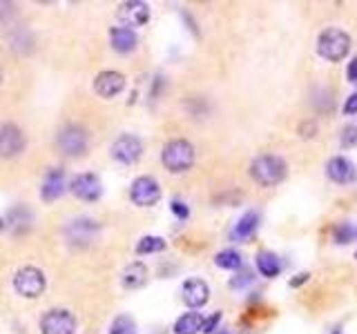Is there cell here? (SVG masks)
I'll return each instance as SVG.
<instances>
[{"label":"cell","mask_w":357,"mask_h":334,"mask_svg":"<svg viewBox=\"0 0 357 334\" xmlns=\"http://www.w3.org/2000/svg\"><path fill=\"white\" fill-rule=\"evenodd\" d=\"M289 174V165L286 160L275 156V154H262L257 156L250 163V176L255 183H259L262 187H275Z\"/></svg>","instance_id":"cell-1"},{"label":"cell","mask_w":357,"mask_h":334,"mask_svg":"<svg viewBox=\"0 0 357 334\" xmlns=\"http://www.w3.org/2000/svg\"><path fill=\"white\" fill-rule=\"evenodd\" d=\"M351 52V36L344 29L329 27L317 38V54L329 63H340Z\"/></svg>","instance_id":"cell-2"},{"label":"cell","mask_w":357,"mask_h":334,"mask_svg":"<svg viewBox=\"0 0 357 334\" xmlns=\"http://www.w3.org/2000/svg\"><path fill=\"white\" fill-rule=\"evenodd\" d=\"M163 167L172 174H183L194 165V147L190 140L185 138H174L170 143H165L161 151Z\"/></svg>","instance_id":"cell-3"},{"label":"cell","mask_w":357,"mask_h":334,"mask_svg":"<svg viewBox=\"0 0 357 334\" xmlns=\"http://www.w3.org/2000/svg\"><path fill=\"white\" fill-rule=\"evenodd\" d=\"M45 286H47V281H45L43 270H38L34 266L21 268L14 277V288L18 295L25 299H38L45 292Z\"/></svg>","instance_id":"cell-4"},{"label":"cell","mask_w":357,"mask_h":334,"mask_svg":"<svg viewBox=\"0 0 357 334\" xmlns=\"http://www.w3.org/2000/svg\"><path fill=\"white\" fill-rule=\"evenodd\" d=\"M87 143H89V136H87V131L81 127V125H65L61 131H58V136H56V145L58 149L63 151L65 156H81L87 151Z\"/></svg>","instance_id":"cell-5"},{"label":"cell","mask_w":357,"mask_h":334,"mask_svg":"<svg viewBox=\"0 0 357 334\" xmlns=\"http://www.w3.org/2000/svg\"><path fill=\"white\" fill-rule=\"evenodd\" d=\"M130 198L138 207H152L154 203H158V198H161L158 180L152 176H138L130 187Z\"/></svg>","instance_id":"cell-6"},{"label":"cell","mask_w":357,"mask_h":334,"mask_svg":"<svg viewBox=\"0 0 357 334\" xmlns=\"http://www.w3.org/2000/svg\"><path fill=\"white\" fill-rule=\"evenodd\" d=\"M141 154H143V143L141 138L134 134H123L112 143V158L123 165L136 163V160L141 158Z\"/></svg>","instance_id":"cell-7"},{"label":"cell","mask_w":357,"mask_h":334,"mask_svg":"<svg viewBox=\"0 0 357 334\" xmlns=\"http://www.w3.org/2000/svg\"><path fill=\"white\" fill-rule=\"evenodd\" d=\"M41 332L43 334H74L76 332V319L67 310H49L41 319Z\"/></svg>","instance_id":"cell-8"},{"label":"cell","mask_w":357,"mask_h":334,"mask_svg":"<svg viewBox=\"0 0 357 334\" xmlns=\"http://www.w3.org/2000/svg\"><path fill=\"white\" fill-rule=\"evenodd\" d=\"M25 149V136L14 123L0 125V158H16Z\"/></svg>","instance_id":"cell-9"},{"label":"cell","mask_w":357,"mask_h":334,"mask_svg":"<svg viewBox=\"0 0 357 334\" xmlns=\"http://www.w3.org/2000/svg\"><path fill=\"white\" fill-rule=\"evenodd\" d=\"M326 176L337 185H351L357 180V165L346 156H333L326 163Z\"/></svg>","instance_id":"cell-10"},{"label":"cell","mask_w":357,"mask_h":334,"mask_svg":"<svg viewBox=\"0 0 357 334\" xmlns=\"http://www.w3.org/2000/svg\"><path fill=\"white\" fill-rule=\"evenodd\" d=\"M116 16L123 23V27H127V29L141 27L143 23H147V18H150V7H147L145 3H141V0H132V3L118 5Z\"/></svg>","instance_id":"cell-11"},{"label":"cell","mask_w":357,"mask_h":334,"mask_svg":"<svg viewBox=\"0 0 357 334\" xmlns=\"http://www.w3.org/2000/svg\"><path fill=\"white\" fill-rule=\"evenodd\" d=\"M123 89H125V76L118 72H112V69L101 72L94 80V92L101 98H114L121 94Z\"/></svg>","instance_id":"cell-12"},{"label":"cell","mask_w":357,"mask_h":334,"mask_svg":"<svg viewBox=\"0 0 357 334\" xmlns=\"http://www.w3.org/2000/svg\"><path fill=\"white\" fill-rule=\"evenodd\" d=\"M69 189H72V194L76 198H81V201H96L98 196H101V192H103L101 180H98L96 174H78L72 180Z\"/></svg>","instance_id":"cell-13"},{"label":"cell","mask_w":357,"mask_h":334,"mask_svg":"<svg viewBox=\"0 0 357 334\" xmlns=\"http://www.w3.org/2000/svg\"><path fill=\"white\" fill-rule=\"evenodd\" d=\"M210 299V288L201 279H187L183 283V303L187 308H203Z\"/></svg>","instance_id":"cell-14"},{"label":"cell","mask_w":357,"mask_h":334,"mask_svg":"<svg viewBox=\"0 0 357 334\" xmlns=\"http://www.w3.org/2000/svg\"><path fill=\"white\" fill-rule=\"evenodd\" d=\"M63 192H65V171L54 167L52 171H47V176L43 180L41 198L47 201V203H52V201H56Z\"/></svg>","instance_id":"cell-15"},{"label":"cell","mask_w":357,"mask_h":334,"mask_svg":"<svg viewBox=\"0 0 357 334\" xmlns=\"http://www.w3.org/2000/svg\"><path fill=\"white\" fill-rule=\"evenodd\" d=\"M110 43L114 47V52L127 54L136 47V32L134 29H127V27H112Z\"/></svg>","instance_id":"cell-16"},{"label":"cell","mask_w":357,"mask_h":334,"mask_svg":"<svg viewBox=\"0 0 357 334\" xmlns=\"http://www.w3.org/2000/svg\"><path fill=\"white\" fill-rule=\"evenodd\" d=\"M145 281H147V268L143 266L141 261L130 263V266H127L123 270V275H121V283H123V288H127V290L141 288Z\"/></svg>","instance_id":"cell-17"},{"label":"cell","mask_w":357,"mask_h":334,"mask_svg":"<svg viewBox=\"0 0 357 334\" xmlns=\"http://www.w3.org/2000/svg\"><path fill=\"white\" fill-rule=\"evenodd\" d=\"M257 225H259V214H257V212H246V214L239 219V223L235 225L232 236L239 239V241L250 239L257 232Z\"/></svg>","instance_id":"cell-18"},{"label":"cell","mask_w":357,"mask_h":334,"mask_svg":"<svg viewBox=\"0 0 357 334\" xmlns=\"http://www.w3.org/2000/svg\"><path fill=\"white\" fill-rule=\"evenodd\" d=\"M257 270L262 272V277L275 279L282 272V263L273 252H259V254H257Z\"/></svg>","instance_id":"cell-19"},{"label":"cell","mask_w":357,"mask_h":334,"mask_svg":"<svg viewBox=\"0 0 357 334\" xmlns=\"http://www.w3.org/2000/svg\"><path fill=\"white\" fill-rule=\"evenodd\" d=\"M201 326H203V317L199 312H187V315L176 319L174 332L176 334H196V332H201Z\"/></svg>","instance_id":"cell-20"},{"label":"cell","mask_w":357,"mask_h":334,"mask_svg":"<svg viewBox=\"0 0 357 334\" xmlns=\"http://www.w3.org/2000/svg\"><path fill=\"white\" fill-rule=\"evenodd\" d=\"M214 263L221 270H239L244 261H241V254L237 250H223L214 257Z\"/></svg>","instance_id":"cell-21"},{"label":"cell","mask_w":357,"mask_h":334,"mask_svg":"<svg viewBox=\"0 0 357 334\" xmlns=\"http://www.w3.org/2000/svg\"><path fill=\"white\" fill-rule=\"evenodd\" d=\"M165 241L161 236H143L136 243V254H154V252H163Z\"/></svg>","instance_id":"cell-22"},{"label":"cell","mask_w":357,"mask_h":334,"mask_svg":"<svg viewBox=\"0 0 357 334\" xmlns=\"http://www.w3.org/2000/svg\"><path fill=\"white\" fill-rule=\"evenodd\" d=\"M110 334H136V323L132 317L127 315H121L112 321V328H110Z\"/></svg>","instance_id":"cell-23"},{"label":"cell","mask_w":357,"mask_h":334,"mask_svg":"<svg viewBox=\"0 0 357 334\" xmlns=\"http://www.w3.org/2000/svg\"><path fill=\"white\" fill-rule=\"evenodd\" d=\"M340 140H342V147H346V149L357 147V125L344 127V131L340 134Z\"/></svg>","instance_id":"cell-24"},{"label":"cell","mask_w":357,"mask_h":334,"mask_svg":"<svg viewBox=\"0 0 357 334\" xmlns=\"http://www.w3.org/2000/svg\"><path fill=\"white\" fill-rule=\"evenodd\" d=\"M355 236V230L349 225V223H342V225L335 228V241L337 243H349Z\"/></svg>","instance_id":"cell-25"},{"label":"cell","mask_w":357,"mask_h":334,"mask_svg":"<svg viewBox=\"0 0 357 334\" xmlns=\"http://www.w3.org/2000/svg\"><path fill=\"white\" fill-rule=\"evenodd\" d=\"M170 210L174 212V214L178 216V219H187L190 216V207H187L183 201H172L170 203Z\"/></svg>","instance_id":"cell-26"},{"label":"cell","mask_w":357,"mask_h":334,"mask_svg":"<svg viewBox=\"0 0 357 334\" xmlns=\"http://www.w3.org/2000/svg\"><path fill=\"white\" fill-rule=\"evenodd\" d=\"M221 321V312H214V315L210 317V319H205L203 321V326H201V332L203 334H212L214 332V328H217V323Z\"/></svg>","instance_id":"cell-27"},{"label":"cell","mask_w":357,"mask_h":334,"mask_svg":"<svg viewBox=\"0 0 357 334\" xmlns=\"http://www.w3.org/2000/svg\"><path fill=\"white\" fill-rule=\"evenodd\" d=\"M344 114L346 116H353V114H357V92L355 94H351L349 98H346V103H344Z\"/></svg>","instance_id":"cell-28"},{"label":"cell","mask_w":357,"mask_h":334,"mask_svg":"<svg viewBox=\"0 0 357 334\" xmlns=\"http://www.w3.org/2000/svg\"><path fill=\"white\" fill-rule=\"evenodd\" d=\"M317 134V125L313 123V120H304V123L300 125V136H306V138H311Z\"/></svg>","instance_id":"cell-29"},{"label":"cell","mask_w":357,"mask_h":334,"mask_svg":"<svg viewBox=\"0 0 357 334\" xmlns=\"http://www.w3.org/2000/svg\"><path fill=\"white\" fill-rule=\"evenodd\" d=\"M248 283H253V275H250V272H244V275L235 277V279L230 281V286H232V288H237V290H239V288L248 286Z\"/></svg>","instance_id":"cell-30"},{"label":"cell","mask_w":357,"mask_h":334,"mask_svg":"<svg viewBox=\"0 0 357 334\" xmlns=\"http://www.w3.org/2000/svg\"><path fill=\"white\" fill-rule=\"evenodd\" d=\"M346 76H349L351 83H357V58H353L349 63V72H346Z\"/></svg>","instance_id":"cell-31"},{"label":"cell","mask_w":357,"mask_h":334,"mask_svg":"<svg viewBox=\"0 0 357 334\" xmlns=\"http://www.w3.org/2000/svg\"><path fill=\"white\" fill-rule=\"evenodd\" d=\"M309 279H311V275H309V272H304V275H297V279L291 281V286H293V288H300L302 283H306Z\"/></svg>","instance_id":"cell-32"},{"label":"cell","mask_w":357,"mask_h":334,"mask_svg":"<svg viewBox=\"0 0 357 334\" xmlns=\"http://www.w3.org/2000/svg\"><path fill=\"white\" fill-rule=\"evenodd\" d=\"M0 232H3V221H0Z\"/></svg>","instance_id":"cell-33"},{"label":"cell","mask_w":357,"mask_h":334,"mask_svg":"<svg viewBox=\"0 0 357 334\" xmlns=\"http://www.w3.org/2000/svg\"><path fill=\"white\" fill-rule=\"evenodd\" d=\"M0 80H3V72H0Z\"/></svg>","instance_id":"cell-34"},{"label":"cell","mask_w":357,"mask_h":334,"mask_svg":"<svg viewBox=\"0 0 357 334\" xmlns=\"http://www.w3.org/2000/svg\"><path fill=\"white\" fill-rule=\"evenodd\" d=\"M221 334H230V332H221Z\"/></svg>","instance_id":"cell-35"},{"label":"cell","mask_w":357,"mask_h":334,"mask_svg":"<svg viewBox=\"0 0 357 334\" xmlns=\"http://www.w3.org/2000/svg\"><path fill=\"white\" fill-rule=\"evenodd\" d=\"M355 259H357V252H355Z\"/></svg>","instance_id":"cell-36"}]
</instances>
